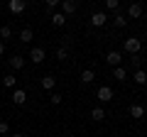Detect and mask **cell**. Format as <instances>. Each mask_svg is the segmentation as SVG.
Wrapping results in <instances>:
<instances>
[{
    "label": "cell",
    "instance_id": "1",
    "mask_svg": "<svg viewBox=\"0 0 147 137\" xmlns=\"http://www.w3.org/2000/svg\"><path fill=\"white\" fill-rule=\"evenodd\" d=\"M123 49H125L127 54H132V56H135V54L142 49V39H137V37H127L125 42H123Z\"/></svg>",
    "mask_w": 147,
    "mask_h": 137
},
{
    "label": "cell",
    "instance_id": "2",
    "mask_svg": "<svg viewBox=\"0 0 147 137\" xmlns=\"http://www.w3.org/2000/svg\"><path fill=\"white\" fill-rule=\"evenodd\" d=\"M59 7H61L59 12L69 17V15H74V12L79 10V3H76V0H61V3H59Z\"/></svg>",
    "mask_w": 147,
    "mask_h": 137
},
{
    "label": "cell",
    "instance_id": "3",
    "mask_svg": "<svg viewBox=\"0 0 147 137\" xmlns=\"http://www.w3.org/2000/svg\"><path fill=\"white\" fill-rule=\"evenodd\" d=\"M105 64H110L113 68L123 66V54L118 52V49H113V52H108V54H105Z\"/></svg>",
    "mask_w": 147,
    "mask_h": 137
},
{
    "label": "cell",
    "instance_id": "4",
    "mask_svg": "<svg viewBox=\"0 0 147 137\" xmlns=\"http://www.w3.org/2000/svg\"><path fill=\"white\" fill-rule=\"evenodd\" d=\"M96 98H98L100 103H108V100H113V88H110V86H100V88L96 91Z\"/></svg>",
    "mask_w": 147,
    "mask_h": 137
},
{
    "label": "cell",
    "instance_id": "5",
    "mask_svg": "<svg viewBox=\"0 0 147 137\" xmlns=\"http://www.w3.org/2000/svg\"><path fill=\"white\" fill-rule=\"evenodd\" d=\"M44 56H47L44 47H32V52H30V61H32V64H42Z\"/></svg>",
    "mask_w": 147,
    "mask_h": 137
},
{
    "label": "cell",
    "instance_id": "6",
    "mask_svg": "<svg viewBox=\"0 0 147 137\" xmlns=\"http://www.w3.org/2000/svg\"><path fill=\"white\" fill-rule=\"evenodd\" d=\"M7 10L15 12V15H20V12L27 10V3H25V0H10V3H7Z\"/></svg>",
    "mask_w": 147,
    "mask_h": 137
},
{
    "label": "cell",
    "instance_id": "7",
    "mask_svg": "<svg viewBox=\"0 0 147 137\" xmlns=\"http://www.w3.org/2000/svg\"><path fill=\"white\" fill-rule=\"evenodd\" d=\"M12 103H15V105H25L27 103V93L22 88H15L12 91Z\"/></svg>",
    "mask_w": 147,
    "mask_h": 137
},
{
    "label": "cell",
    "instance_id": "8",
    "mask_svg": "<svg viewBox=\"0 0 147 137\" xmlns=\"http://www.w3.org/2000/svg\"><path fill=\"white\" fill-rule=\"evenodd\" d=\"M105 22H108V15H105V12H93V15H91V25L93 27H103Z\"/></svg>",
    "mask_w": 147,
    "mask_h": 137
},
{
    "label": "cell",
    "instance_id": "9",
    "mask_svg": "<svg viewBox=\"0 0 147 137\" xmlns=\"http://www.w3.org/2000/svg\"><path fill=\"white\" fill-rule=\"evenodd\" d=\"M7 61H10V66L15 68V71H20V68H25V56H20V54H12V56L7 59Z\"/></svg>",
    "mask_w": 147,
    "mask_h": 137
},
{
    "label": "cell",
    "instance_id": "10",
    "mask_svg": "<svg viewBox=\"0 0 147 137\" xmlns=\"http://www.w3.org/2000/svg\"><path fill=\"white\" fill-rule=\"evenodd\" d=\"M96 81V71L93 68H84L81 71V83H93Z\"/></svg>",
    "mask_w": 147,
    "mask_h": 137
},
{
    "label": "cell",
    "instance_id": "11",
    "mask_svg": "<svg viewBox=\"0 0 147 137\" xmlns=\"http://www.w3.org/2000/svg\"><path fill=\"white\" fill-rule=\"evenodd\" d=\"M130 115L137 118V120H140V118H145V105H140V103H132V105H130Z\"/></svg>",
    "mask_w": 147,
    "mask_h": 137
},
{
    "label": "cell",
    "instance_id": "12",
    "mask_svg": "<svg viewBox=\"0 0 147 137\" xmlns=\"http://www.w3.org/2000/svg\"><path fill=\"white\" fill-rule=\"evenodd\" d=\"M127 15H130L132 20H137V17H142V5H140V3H132V5L127 7Z\"/></svg>",
    "mask_w": 147,
    "mask_h": 137
},
{
    "label": "cell",
    "instance_id": "13",
    "mask_svg": "<svg viewBox=\"0 0 147 137\" xmlns=\"http://www.w3.org/2000/svg\"><path fill=\"white\" fill-rule=\"evenodd\" d=\"M32 37H34V32H32V27H22V32H20V42L30 44V42H32Z\"/></svg>",
    "mask_w": 147,
    "mask_h": 137
},
{
    "label": "cell",
    "instance_id": "14",
    "mask_svg": "<svg viewBox=\"0 0 147 137\" xmlns=\"http://www.w3.org/2000/svg\"><path fill=\"white\" fill-rule=\"evenodd\" d=\"M52 25L54 27H64V25H66V15H61V12H52Z\"/></svg>",
    "mask_w": 147,
    "mask_h": 137
},
{
    "label": "cell",
    "instance_id": "15",
    "mask_svg": "<svg viewBox=\"0 0 147 137\" xmlns=\"http://www.w3.org/2000/svg\"><path fill=\"white\" fill-rule=\"evenodd\" d=\"M42 88L44 91H54L57 88V79H54V76H44L42 79Z\"/></svg>",
    "mask_w": 147,
    "mask_h": 137
},
{
    "label": "cell",
    "instance_id": "16",
    "mask_svg": "<svg viewBox=\"0 0 147 137\" xmlns=\"http://www.w3.org/2000/svg\"><path fill=\"white\" fill-rule=\"evenodd\" d=\"M113 79L123 83V81L127 79V71H125V66H118V68H113Z\"/></svg>",
    "mask_w": 147,
    "mask_h": 137
},
{
    "label": "cell",
    "instance_id": "17",
    "mask_svg": "<svg viewBox=\"0 0 147 137\" xmlns=\"http://www.w3.org/2000/svg\"><path fill=\"white\" fill-rule=\"evenodd\" d=\"M132 81H135V83H140V86H145V83H147V74L142 71V68H137L135 74H132Z\"/></svg>",
    "mask_w": 147,
    "mask_h": 137
},
{
    "label": "cell",
    "instance_id": "18",
    "mask_svg": "<svg viewBox=\"0 0 147 137\" xmlns=\"http://www.w3.org/2000/svg\"><path fill=\"white\" fill-rule=\"evenodd\" d=\"M91 118H93L96 122H103L105 120V110L103 108H93V110H91Z\"/></svg>",
    "mask_w": 147,
    "mask_h": 137
},
{
    "label": "cell",
    "instance_id": "19",
    "mask_svg": "<svg viewBox=\"0 0 147 137\" xmlns=\"http://www.w3.org/2000/svg\"><path fill=\"white\" fill-rule=\"evenodd\" d=\"M10 37H12V30L7 25H3V27H0V42H7Z\"/></svg>",
    "mask_w": 147,
    "mask_h": 137
},
{
    "label": "cell",
    "instance_id": "20",
    "mask_svg": "<svg viewBox=\"0 0 147 137\" xmlns=\"http://www.w3.org/2000/svg\"><path fill=\"white\" fill-rule=\"evenodd\" d=\"M3 86H5V88H15V86H17V79H15L12 74H7L5 79H3Z\"/></svg>",
    "mask_w": 147,
    "mask_h": 137
},
{
    "label": "cell",
    "instance_id": "21",
    "mask_svg": "<svg viewBox=\"0 0 147 137\" xmlns=\"http://www.w3.org/2000/svg\"><path fill=\"white\" fill-rule=\"evenodd\" d=\"M113 25H115V27H125V25H127V20H125V15H123V12H118V15L113 17Z\"/></svg>",
    "mask_w": 147,
    "mask_h": 137
},
{
    "label": "cell",
    "instance_id": "22",
    "mask_svg": "<svg viewBox=\"0 0 147 137\" xmlns=\"http://www.w3.org/2000/svg\"><path fill=\"white\" fill-rule=\"evenodd\" d=\"M57 59H59V61H66V59H69V49L66 47H59L57 49Z\"/></svg>",
    "mask_w": 147,
    "mask_h": 137
},
{
    "label": "cell",
    "instance_id": "23",
    "mask_svg": "<svg viewBox=\"0 0 147 137\" xmlns=\"http://www.w3.org/2000/svg\"><path fill=\"white\" fill-rule=\"evenodd\" d=\"M61 98H64V95H61V93H57V91H52V95H49L52 105H59V103H61Z\"/></svg>",
    "mask_w": 147,
    "mask_h": 137
},
{
    "label": "cell",
    "instance_id": "24",
    "mask_svg": "<svg viewBox=\"0 0 147 137\" xmlns=\"http://www.w3.org/2000/svg\"><path fill=\"white\" fill-rule=\"evenodd\" d=\"M10 132V122L7 120H0V135H7Z\"/></svg>",
    "mask_w": 147,
    "mask_h": 137
},
{
    "label": "cell",
    "instance_id": "25",
    "mask_svg": "<svg viewBox=\"0 0 147 137\" xmlns=\"http://www.w3.org/2000/svg\"><path fill=\"white\" fill-rule=\"evenodd\" d=\"M105 7H108V10H118L120 3H118V0H105Z\"/></svg>",
    "mask_w": 147,
    "mask_h": 137
},
{
    "label": "cell",
    "instance_id": "26",
    "mask_svg": "<svg viewBox=\"0 0 147 137\" xmlns=\"http://www.w3.org/2000/svg\"><path fill=\"white\" fill-rule=\"evenodd\" d=\"M59 3H61V0H47V10H57V7H59Z\"/></svg>",
    "mask_w": 147,
    "mask_h": 137
},
{
    "label": "cell",
    "instance_id": "27",
    "mask_svg": "<svg viewBox=\"0 0 147 137\" xmlns=\"http://www.w3.org/2000/svg\"><path fill=\"white\" fill-rule=\"evenodd\" d=\"M132 66H135V71H137V68H140V56H137V54H135V56H132Z\"/></svg>",
    "mask_w": 147,
    "mask_h": 137
},
{
    "label": "cell",
    "instance_id": "28",
    "mask_svg": "<svg viewBox=\"0 0 147 137\" xmlns=\"http://www.w3.org/2000/svg\"><path fill=\"white\" fill-rule=\"evenodd\" d=\"M0 54H5V42H0Z\"/></svg>",
    "mask_w": 147,
    "mask_h": 137
},
{
    "label": "cell",
    "instance_id": "29",
    "mask_svg": "<svg viewBox=\"0 0 147 137\" xmlns=\"http://www.w3.org/2000/svg\"><path fill=\"white\" fill-rule=\"evenodd\" d=\"M10 137H25V135H22V132H12Z\"/></svg>",
    "mask_w": 147,
    "mask_h": 137
}]
</instances>
